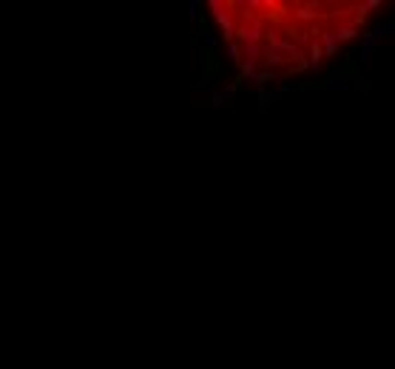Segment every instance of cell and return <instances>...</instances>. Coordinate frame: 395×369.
I'll return each instance as SVG.
<instances>
[{
  "label": "cell",
  "instance_id": "1",
  "mask_svg": "<svg viewBox=\"0 0 395 369\" xmlns=\"http://www.w3.org/2000/svg\"><path fill=\"white\" fill-rule=\"evenodd\" d=\"M208 9L213 12V23L219 26V40H225V46L233 43V28H236V23H233V14H230L228 9H225V3L222 0H208Z\"/></svg>",
  "mask_w": 395,
  "mask_h": 369
},
{
  "label": "cell",
  "instance_id": "2",
  "mask_svg": "<svg viewBox=\"0 0 395 369\" xmlns=\"http://www.w3.org/2000/svg\"><path fill=\"white\" fill-rule=\"evenodd\" d=\"M318 9H321V3H318V0H307V3H293V18L299 20V23H313V26H316Z\"/></svg>",
  "mask_w": 395,
  "mask_h": 369
},
{
  "label": "cell",
  "instance_id": "3",
  "mask_svg": "<svg viewBox=\"0 0 395 369\" xmlns=\"http://www.w3.org/2000/svg\"><path fill=\"white\" fill-rule=\"evenodd\" d=\"M318 40V46H321V54H324V57H335V54H338V40H335V32L333 28H321V34L316 37Z\"/></svg>",
  "mask_w": 395,
  "mask_h": 369
},
{
  "label": "cell",
  "instance_id": "4",
  "mask_svg": "<svg viewBox=\"0 0 395 369\" xmlns=\"http://www.w3.org/2000/svg\"><path fill=\"white\" fill-rule=\"evenodd\" d=\"M333 74L341 80H355V77H361V68H358V62H355V57H344V62L335 66Z\"/></svg>",
  "mask_w": 395,
  "mask_h": 369
},
{
  "label": "cell",
  "instance_id": "5",
  "mask_svg": "<svg viewBox=\"0 0 395 369\" xmlns=\"http://www.w3.org/2000/svg\"><path fill=\"white\" fill-rule=\"evenodd\" d=\"M392 32H395V23H392V20H386V23H375V26H372V28L367 32V37L378 46L386 34H392Z\"/></svg>",
  "mask_w": 395,
  "mask_h": 369
},
{
  "label": "cell",
  "instance_id": "6",
  "mask_svg": "<svg viewBox=\"0 0 395 369\" xmlns=\"http://www.w3.org/2000/svg\"><path fill=\"white\" fill-rule=\"evenodd\" d=\"M262 60H264V66H267V71H276L279 66H284V57H281L276 48H267V46H262Z\"/></svg>",
  "mask_w": 395,
  "mask_h": 369
},
{
  "label": "cell",
  "instance_id": "7",
  "mask_svg": "<svg viewBox=\"0 0 395 369\" xmlns=\"http://www.w3.org/2000/svg\"><path fill=\"white\" fill-rule=\"evenodd\" d=\"M333 32H335V40H338V43H350V40H358L361 37V32L355 26H350V23H341V26L333 28Z\"/></svg>",
  "mask_w": 395,
  "mask_h": 369
},
{
  "label": "cell",
  "instance_id": "8",
  "mask_svg": "<svg viewBox=\"0 0 395 369\" xmlns=\"http://www.w3.org/2000/svg\"><path fill=\"white\" fill-rule=\"evenodd\" d=\"M253 82H256V88H267L270 82H279V74H276V71L262 68V71H256L253 74Z\"/></svg>",
  "mask_w": 395,
  "mask_h": 369
},
{
  "label": "cell",
  "instance_id": "9",
  "mask_svg": "<svg viewBox=\"0 0 395 369\" xmlns=\"http://www.w3.org/2000/svg\"><path fill=\"white\" fill-rule=\"evenodd\" d=\"M276 100H279V94H276V91H270V88H259V111H262V114L273 106V102H276Z\"/></svg>",
  "mask_w": 395,
  "mask_h": 369
},
{
  "label": "cell",
  "instance_id": "10",
  "mask_svg": "<svg viewBox=\"0 0 395 369\" xmlns=\"http://www.w3.org/2000/svg\"><path fill=\"white\" fill-rule=\"evenodd\" d=\"M324 88L327 91H350V82L341 77H335V74H330V77L324 80Z\"/></svg>",
  "mask_w": 395,
  "mask_h": 369
},
{
  "label": "cell",
  "instance_id": "11",
  "mask_svg": "<svg viewBox=\"0 0 395 369\" xmlns=\"http://www.w3.org/2000/svg\"><path fill=\"white\" fill-rule=\"evenodd\" d=\"M259 57H262V46H253V43H245V46H242V60L256 62Z\"/></svg>",
  "mask_w": 395,
  "mask_h": 369
},
{
  "label": "cell",
  "instance_id": "12",
  "mask_svg": "<svg viewBox=\"0 0 395 369\" xmlns=\"http://www.w3.org/2000/svg\"><path fill=\"white\" fill-rule=\"evenodd\" d=\"M225 54H228V60H230V62H236V66L242 62V46H239L236 40L225 46Z\"/></svg>",
  "mask_w": 395,
  "mask_h": 369
},
{
  "label": "cell",
  "instance_id": "13",
  "mask_svg": "<svg viewBox=\"0 0 395 369\" xmlns=\"http://www.w3.org/2000/svg\"><path fill=\"white\" fill-rule=\"evenodd\" d=\"M256 62H250V60H242L239 62V77L242 80H253V74H256Z\"/></svg>",
  "mask_w": 395,
  "mask_h": 369
},
{
  "label": "cell",
  "instance_id": "14",
  "mask_svg": "<svg viewBox=\"0 0 395 369\" xmlns=\"http://www.w3.org/2000/svg\"><path fill=\"white\" fill-rule=\"evenodd\" d=\"M299 91H324V80H304V82H299Z\"/></svg>",
  "mask_w": 395,
  "mask_h": 369
},
{
  "label": "cell",
  "instance_id": "15",
  "mask_svg": "<svg viewBox=\"0 0 395 369\" xmlns=\"http://www.w3.org/2000/svg\"><path fill=\"white\" fill-rule=\"evenodd\" d=\"M242 86H245V80L239 77H228V82H225V94H236V91H242Z\"/></svg>",
  "mask_w": 395,
  "mask_h": 369
},
{
  "label": "cell",
  "instance_id": "16",
  "mask_svg": "<svg viewBox=\"0 0 395 369\" xmlns=\"http://www.w3.org/2000/svg\"><path fill=\"white\" fill-rule=\"evenodd\" d=\"M196 28H199V34H211V18H208V14H199V18H196Z\"/></svg>",
  "mask_w": 395,
  "mask_h": 369
},
{
  "label": "cell",
  "instance_id": "17",
  "mask_svg": "<svg viewBox=\"0 0 395 369\" xmlns=\"http://www.w3.org/2000/svg\"><path fill=\"white\" fill-rule=\"evenodd\" d=\"M350 88H355V91H361V94H367L369 88H372V82H369V80H361V77H355L350 82Z\"/></svg>",
  "mask_w": 395,
  "mask_h": 369
},
{
  "label": "cell",
  "instance_id": "18",
  "mask_svg": "<svg viewBox=\"0 0 395 369\" xmlns=\"http://www.w3.org/2000/svg\"><path fill=\"white\" fill-rule=\"evenodd\" d=\"M299 32H301L299 26H293V23H284V40H290V43H293V40L299 37Z\"/></svg>",
  "mask_w": 395,
  "mask_h": 369
},
{
  "label": "cell",
  "instance_id": "19",
  "mask_svg": "<svg viewBox=\"0 0 395 369\" xmlns=\"http://www.w3.org/2000/svg\"><path fill=\"white\" fill-rule=\"evenodd\" d=\"M228 100H230V94H225V91H216V94H213V100H211V106H213V108H222Z\"/></svg>",
  "mask_w": 395,
  "mask_h": 369
},
{
  "label": "cell",
  "instance_id": "20",
  "mask_svg": "<svg viewBox=\"0 0 395 369\" xmlns=\"http://www.w3.org/2000/svg\"><path fill=\"white\" fill-rule=\"evenodd\" d=\"M216 46H219V34H205V43H202V48H211V52H216Z\"/></svg>",
  "mask_w": 395,
  "mask_h": 369
},
{
  "label": "cell",
  "instance_id": "21",
  "mask_svg": "<svg viewBox=\"0 0 395 369\" xmlns=\"http://www.w3.org/2000/svg\"><path fill=\"white\" fill-rule=\"evenodd\" d=\"M188 9H191V18L196 20V18H199V9H202V3H199V0H191V3H188Z\"/></svg>",
  "mask_w": 395,
  "mask_h": 369
},
{
  "label": "cell",
  "instance_id": "22",
  "mask_svg": "<svg viewBox=\"0 0 395 369\" xmlns=\"http://www.w3.org/2000/svg\"><path fill=\"white\" fill-rule=\"evenodd\" d=\"M361 6H364V9H367V12H372V9H381L384 3H381V0H364Z\"/></svg>",
  "mask_w": 395,
  "mask_h": 369
}]
</instances>
